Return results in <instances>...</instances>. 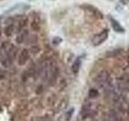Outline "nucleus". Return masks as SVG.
Segmentation results:
<instances>
[{
	"mask_svg": "<svg viewBox=\"0 0 129 121\" xmlns=\"http://www.w3.org/2000/svg\"><path fill=\"white\" fill-rule=\"evenodd\" d=\"M58 67L54 62L45 60L41 63L40 68V76L44 82L52 84L58 76Z\"/></svg>",
	"mask_w": 129,
	"mask_h": 121,
	"instance_id": "obj_1",
	"label": "nucleus"
},
{
	"mask_svg": "<svg viewBox=\"0 0 129 121\" xmlns=\"http://www.w3.org/2000/svg\"><path fill=\"white\" fill-rule=\"evenodd\" d=\"M108 37V31L104 30L101 32L100 33L94 36V37L92 40V44L94 46H99L101 44H103Z\"/></svg>",
	"mask_w": 129,
	"mask_h": 121,
	"instance_id": "obj_2",
	"label": "nucleus"
},
{
	"mask_svg": "<svg viewBox=\"0 0 129 121\" xmlns=\"http://www.w3.org/2000/svg\"><path fill=\"white\" fill-rule=\"evenodd\" d=\"M28 58H29V51L26 48H23V49L19 53V56L18 57V63L19 66H23L24 64H25Z\"/></svg>",
	"mask_w": 129,
	"mask_h": 121,
	"instance_id": "obj_3",
	"label": "nucleus"
},
{
	"mask_svg": "<svg viewBox=\"0 0 129 121\" xmlns=\"http://www.w3.org/2000/svg\"><path fill=\"white\" fill-rule=\"evenodd\" d=\"M111 26L113 27L116 32H119V33H123L124 32V29L122 27V26L120 25V23L115 20V19H113L112 17H111Z\"/></svg>",
	"mask_w": 129,
	"mask_h": 121,
	"instance_id": "obj_4",
	"label": "nucleus"
},
{
	"mask_svg": "<svg viewBox=\"0 0 129 121\" xmlns=\"http://www.w3.org/2000/svg\"><path fill=\"white\" fill-rule=\"evenodd\" d=\"M81 64H82V60H81V59L78 57V58H77L75 60H74V62L73 63L72 65V71L74 73V74H77L79 70H80V67H81Z\"/></svg>",
	"mask_w": 129,
	"mask_h": 121,
	"instance_id": "obj_5",
	"label": "nucleus"
},
{
	"mask_svg": "<svg viewBox=\"0 0 129 121\" xmlns=\"http://www.w3.org/2000/svg\"><path fill=\"white\" fill-rule=\"evenodd\" d=\"M31 28L32 31L34 32H39L40 29V22L38 19H34L31 23Z\"/></svg>",
	"mask_w": 129,
	"mask_h": 121,
	"instance_id": "obj_6",
	"label": "nucleus"
},
{
	"mask_svg": "<svg viewBox=\"0 0 129 121\" xmlns=\"http://www.w3.org/2000/svg\"><path fill=\"white\" fill-rule=\"evenodd\" d=\"M14 32V26L13 25H8L5 28H4V34H5L6 36H7V37H10V36H12V34H13Z\"/></svg>",
	"mask_w": 129,
	"mask_h": 121,
	"instance_id": "obj_7",
	"label": "nucleus"
},
{
	"mask_svg": "<svg viewBox=\"0 0 129 121\" xmlns=\"http://www.w3.org/2000/svg\"><path fill=\"white\" fill-rule=\"evenodd\" d=\"M27 36V32H22V33H19L17 36H16V42L18 44H22L24 40H25Z\"/></svg>",
	"mask_w": 129,
	"mask_h": 121,
	"instance_id": "obj_8",
	"label": "nucleus"
},
{
	"mask_svg": "<svg viewBox=\"0 0 129 121\" xmlns=\"http://www.w3.org/2000/svg\"><path fill=\"white\" fill-rule=\"evenodd\" d=\"M2 64H3V66L4 67H7V68L11 66V64H12V58H11V56H7L6 58H4L2 60Z\"/></svg>",
	"mask_w": 129,
	"mask_h": 121,
	"instance_id": "obj_9",
	"label": "nucleus"
},
{
	"mask_svg": "<svg viewBox=\"0 0 129 121\" xmlns=\"http://www.w3.org/2000/svg\"><path fill=\"white\" fill-rule=\"evenodd\" d=\"M27 19H21L19 21V29L21 30V29H23V27H25L26 25H27Z\"/></svg>",
	"mask_w": 129,
	"mask_h": 121,
	"instance_id": "obj_10",
	"label": "nucleus"
},
{
	"mask_svg": "<svg viewBox=\"0 0 129 121\" xmlns=\"http://www.w3.org/2000/svg\"><path fill=\"white\" fill-rule=\"evenodd\" d=\"M89 95H90V97H91V98H94V97H96L99 95V93L96 90H94V89H91L90 90V93H89Z\"/></svg>",
	"mask_w": 129,
	"mask_h": 121,
	"instance_id": "obj_11",
	"label": "nucleus"
},
{
	"mask_svg": "<svg viewBox=\"0 0 129 121\" xmlns=\"http://www.w3.org/2000/svg\"><path fill=\"white\" fill-rule=\"evenodd\" d=\"M30 51H31L33 54H36V53H38V52H40V48H39L38 46H32V47L31 48Z\"/></svg>",
	"mask_w": 129,
	"mask_h": 121,
	"instance_id": "obj_12",
	"label": "nucleus"
},
{
	"mask_svg": "<svg viewBox=\"0 0 129 121\" xmlns=\"http://www.w3.org/2000/svg\"><path fill=\"white\" fill-rule=\"evenodd\" d=\"M60 42H61V39L60 37H55L52 40V44H53V45H58Z\"/></svg>",
	"mask_w": 129,
	"mask_h": 121,
	"instance_id": "obj_13",
	"label": "nucleus"
}]
</instances>
